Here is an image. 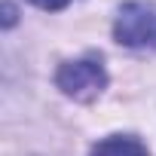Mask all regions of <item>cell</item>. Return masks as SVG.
Instances as JSON below:
<instances>
[{"mask_svg":"<svg viewBox=\"0 0 156 156\" xmlns=\"http://www.w3.org/2000/svg\"><path fill=\"white\" fill-rule=\"evenodd\" d=\"M113 40L129 49H156V3L129 0L113 19Z\"/></svg>","mask_w":156,"mask_h":156,"instance_id":"obj_1","label":"cell"},{"mask_svg":"<svg viewBox=\"0 0 156 156\" xmlns=\"http://www.w3.org/2000/svg\"><path fill=\"white\" fill-rule=\"evenodd\" d=\"M55 86L73 101H95L107 89V70L98 58L64 61L55 70Z\"/></svg>","mask_w":156,"mask_h":156,"instance_id":"obj_2","label":"cell"},{"mask_svg":"<svg viewBox=\"0 0 156 156\" xmlns=\"http://www.w3.org/2000/svg\"><path fill=\"white\" fill-rule=\"evenodd\" d=\"M89 156H147V144L135 135H110L98 141Z\"/></svg>","mask_w":156,"mask_h":156,"instance_id":"obj_3","label":"cell"},{"mask_svg":"<svg viewBox=\"0 0 156 156\" xmlns=\"http://www.w3.org/2000/svg\"><path fill=\"white\" fill-rule=\"evenodd\" d=\"M28 3H34L37 9H49V12H55V9H64L67 3H73V0H28Z\"/></svg>","mask_w":156,"mask_h":156,"instance_id":"obj_4","label":"cell"},{"mask_svg":"<svg viewBox=\"0 0 156 156\" xmlns=\"http://www.w3.org/2000/svg\"><path fill=\"white\" fill-rule=\"evenodd\" d=\"M16 25V6L12 0H3V28H12Z\"/></svg>","mask_w":156,"mask_h":156,"instance_id":"obj_5","label":"cell"}]
</instances>
